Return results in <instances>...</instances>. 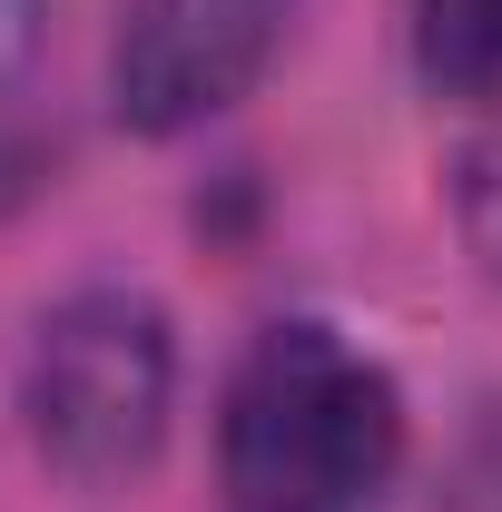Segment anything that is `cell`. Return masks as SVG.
<instances>
[{"instance_id": "6da1fadb", "label": "cell", "mask_w": 502, "mask_h": 512, "mask_svg": "<svg viewBox=\"0 0 502 512\" xmlns=\"http://www.w3.org/2000/svg\"><path fill=\"white\" fill-rule=\"evenodd\" d=\"M404 473V394L335 325H266L217 414L227 512H384Z\"/></svg>"}, {"instance_id": "7a4b0ae2", "label": "cell", "mask_w": 502, "mask_h": 512, "mask_svg": "<svg viewBox=\"0 0 502 512\" xmlns=\"http://www.w3.org/2000/svg\"><path fill=\"white\" fill-rule=\"evenodd\" d=\"M168 394H178L168 316L128 286H89V296L50 306L30 335V365H20V414L69 483L138 473L168 434Z\"/></svg>"}, {"instance_id": "3957f363", "label": "cell", "mask_w": 502, "mask_h": 512, "mask_svg": "<svg viewBox=\"0 0 502 512\" xmlns=\"http://www.w3.org/2000/svg\"><path fill=\"white\" fill-rule=\"evenodd\" d=\"M306 0H128L119 10V50H109V99L138 138H178V128L237 109L286 20Z\"/></svg>"}, {"instance_id": "277c9868", "label": "cell", "mask_w": 502, "mask_h": 512, "mask_svg": "<svg viewBox=\"0 0 502 512\" xmlns=\"http://www.w3.org/2000/svg\"><path fill=\"white\" fill-rule=\"evenodd\" d=\"M414 60L443 89H502V0H414Z\"/></svg>"}, {"instance_id": "5b68a950", "label": "cell", "mask_w": 502, "mask_h": 512, "mask_svg": "<svg viewBox=\"0 0 502 512\" xmlns=\"http://www.w3.org/2000/svg\"><path fill=\"white\" fill-rule=\"evenodd\" d=\"M453 217H463V247L502 276V128L463 148V168H453Z\"/></svg>"}, {"instance_id": "8992f818", "label": "cell", "mask_w": 502, "mask_h": 512, "mask_svg": "<svg viewBox=\"0 0 502 512\" xmlns=\"http://www.w3.org/2000/svg\"><path fill=\"white\" fill-rule=\"evenodd\" d=\"M453 512H502V414L463 444V473H453Z\"/></svg>"}, {"instance_id": "52a82bcc", "label": "cell", "mask_w": 502, "mask_h": 512, "mask_svg": "<svg viewBox=\"0 0 502 512\" xmlns=\"http://www.w3.org/2000/svg\"><path fill=\"white\" fill-rule=\"evenodd\" d=\"M40 20H50V0H0V89L30 69V50H40Z\"/></svg>"}]
</instances>
